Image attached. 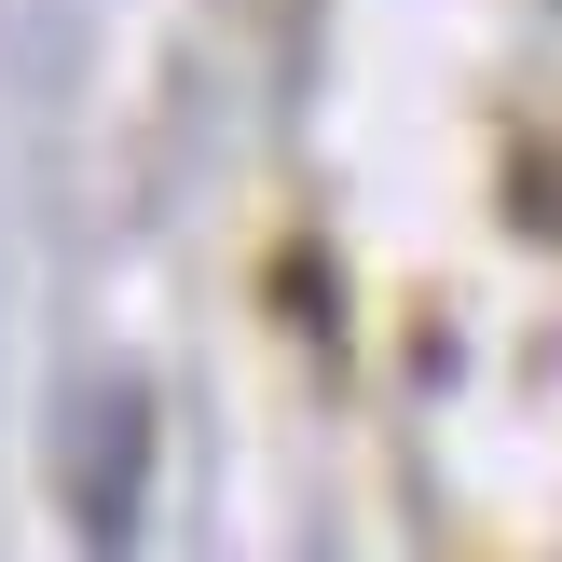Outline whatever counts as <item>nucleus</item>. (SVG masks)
<instances>
[{
	"mask_svg": "<svg viewBox=\"0 0 562 562\" xmlns=\"http://www.w3.org/2000/svg\"><path fill=\"white\" fill-rule=\"evenodd\" d=\"M137 481H151V398L110 384V398H82V426H69V508H82L97 549L137 536Z\"/></svg>",
	"mask_w": 562,
	"mask_h": 562,
	"instance_id": "nucleus-1",
	"label": "nucleus"
}]
</instances>
